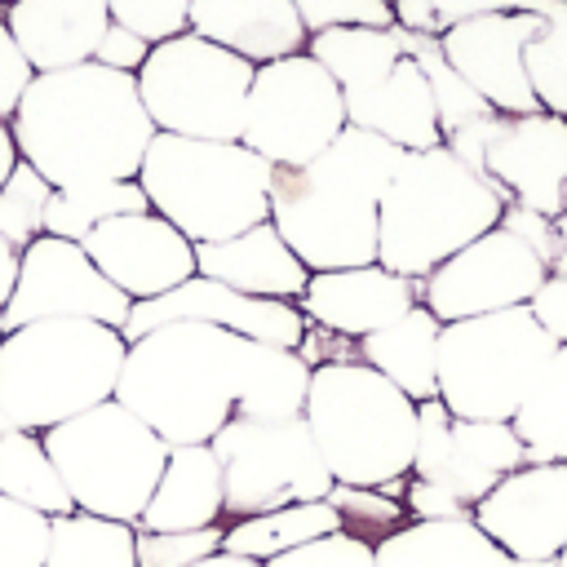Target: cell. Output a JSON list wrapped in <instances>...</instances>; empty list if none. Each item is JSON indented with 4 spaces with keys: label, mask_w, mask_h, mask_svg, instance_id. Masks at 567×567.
<instances>
[{
    "label": "cell",
    "mask_w": 567,
    "mask_h": 567,
    "mask_svg": "<svg viewBox=\"0 0 567 567\" xmlns=\"http://www.w3.org/2000/svg\"><path fill=\"white\" fill-rule=\"evenodd\" d=\"M9 128L18 159L31 164L53 190L137 177L155 137L137 75L106 71L97 62L40 71L22 93Z\"/></svg>",
    "instance_id": "1"
},
{
    "label": "cell",
    "mask_w": 567,
    "mask_h": 567,
    "mask_svg": "<svg viewBox=\"0 0 567 567\" xmlns=\"http://www.w3.org/2000/svg\"><path fill=\"white\" fill-rule=\"evenodd\" d=\"M408 151L350 128L310 164L270 173V226L310 275L377 261V213Z\"/></svg>",
    "instance_id": "2"
},
{
    "label": "cell",
    "mask_w": 567,
    "mask_h": 567,
    "mask_svg": "<svg viewBox=\"0 0 567 567\" xmlns=\"http://www.w3.org/2000/svg\"><path fill=\"white\" fill-rule=\"evenodd\" d=\"M248 337L213 323H164L128 341L115 403L168 447L213 443L235 421L248 372Z\"/></svg>",
    "instance_id": "3"
},
{
    "label": "cell",
    "mask_w": 567,
    "mask_h": 567,
    "mask_svg": "<svg viewBox=\"0 0 567 567\" xmlns=\"http://www.w3.org/2000/svg\"><path fill=\"white\" fill-rule=\"evenodd\" d=\"M509 199L447 146L408 151L377 213V261L412 284L478 235L496 230Z\"/></svg>",
    "instance_id": "4"
},
{
    "label": "cell",
    "mask_w": 567,
    "mask_h": 567,
    "mask_svg": "<svg viewBox=\"0 0 567 567\" xmlns=\"http://www.w3.org/2000/svg\"><path fill=\"white\" fill-rule=\"evenodd\" d=\"M128 341L93 319H40L0 337V412L13 430L44 434L106 399L124 368Z\"/></svg>",
    "instance_id": "5"
},
{
    "label": "cell",
    "mask_w": 567,
    "mask_h": 567,
    "mask_svg": "<svg viewBox=\"0 0 567 567\" xmlns=\"http://www.w3.org/2000/svg\"><path fill=\"white\" fill-rule=\"evenodd\" d=\"M306 425L341 487L390 492L412 474L416 403L359 359H332L310 372Z\"/></svg>",
    "instance_id": "6"
},
{
    "label": "cell",
    "mask_w": 567,
    "mask_h": 567,
    "mask_svg": "<svg viewBox=\"0 0 567 567\" xmlns=\"http://www.w3.org/2000/svg\"><path fill=\"white\" fill-rule=\"evenodd\" d=\"M270 164L244 142H195L155 133L137 186L190 244H217L270 221Z\"/></svg>",
    "instance_id": "7"
},
{
    "label": "cell",
    "mask_w": 567,
    "mask_h": 567,
    "mask_svg": "<svg viewBox=\"0 0 567 567\" xmlns=\"http://www.w3.org/2000/svg\"><path fill=\"white\" fill-rule=\"evenodd\" d=\"M40 443L80 514L128 527H137L168 461V443L115 399L44 430Z\"/></svg>",
    "instance_id": "8"
},
{
    "label": "cell",
    "mask_w": 567,
    "mask_h": 567,
    "mask_svg": "<svg viewBox=\"0 0 567 567\" xmlns=\"http://www.w3.org/2000/svg\"><path fill=\"white\" fill-rule=\"evenodd\" d=\"M558 346L527 306L439 328V403L456 421H514Z\"/></svg>",
    "instance_id": "9"
},
{
    "label": "cell",
    "mask_w": 567,
    "mask_h": 567,
    "mask_svg": "<svg viewBox=\"0 0 567 567\" xmlns=\"http://www.w3.org/2000/svg\"><path fill=\"white\" fill-rule=\"evenodd\" d=\"M252 71V62L182 31L173 40L151 44V58L137 71V93L155 133L195 142H239Z\"/></svg>",
    "instance_id": "10"
},
{
    "label": "cell",
    "mask_w": 567,
    "mask_h": 567,
    "mask_svg": "<svg viewBox=\"0 0 567 567\" xmlns=\"http://www.w3.org/2000/svg\"><path fill=\"white\" fill-rule=\"evenodd\" d=\"M346 102L337 80L310 58L292 53L252 71L244 146L270 168H301L346 133Z\"/></svg>",
    "instance_id": "11"
},
{
    "label": "cell",
    "mask_w": 567,
    "mask_h": 567,
    "mask_svg": "<svg viewBox=\"0 0 567 567\" xmlns=\"http://www.w3.org/2000/svg\"><path fill=\"white\" fill-rule=\"evenodd\" d=\"M221 461L226 483V514L252 518L284 505L328 501L332 474L319 461V447L310 439L306 416L297 421H230L208 443Z\"/></svg>",
    "instance_id": "12"
},
{
    "label": "cell",
    "mask_w": 567,
    "mask_h": 567,
    "mask_svg": "<svg viewBox=\"0 0 567 567\" xmlns=\"http://www.w3.org/2000/svg\"><path fill=\"white\" fill-rule=\"evenodd\" d=\"M545 279H549V266L514 230L496 226L421 279V306L439 323L478 319V315L527 306Z\"/></svg>",
    "instance_id": "13"
},
{
    "label": "cell",
    "mask_w": 567,
    "mask_h": 567,
    "mask_svg": "<svg viewBox=\"0 0 567 567\" xmlns=\"http://www.w3.org/2000/svg\"><path fill=\"white\" fill-rule=\"evenodd\" d=\"M527 465V447L509 421H456L439 399L416 403V456L412 478L447 487L474 509L505 474Z\"/></svg>",
    "instance_id": "14"
},
{
    "label": "cell",
    "mask_w": 567,
    "mask_h": 567,
    "mask_svg": "<svg viewBox=\"0 0 567 567\" xmlns=\"http://www.w3.org/2000/svg\"><path fill=\"white\" fill-rule=\"evenodd\" d=\"M128 310L133 301L115 284H106V275L80 244L40 235L22 248L18 288L4 306V332L40 319H93L106 328H124Z\"/></svg>",
    "instance_id": "15"
},
{
    "label": "cell",
    "mask_w": 567,
    "mask_h": 567,
    "mask_svg": "<svg viewBox=\"0 0 567 567\" xmlns=\"http://www.w3.org/2000/svg\"><path fill=\"white\" fill-rule=\"evenodd\" d=\"M545 27H549L545 13L487 9L452 22L439 35V53L461 75V84L474 97H483L496 115H536L540 102L532 93L523 53L536 35H545Z\"/></svg>",
    "instance_id": "16"
},
{
    "label": "cell",
    "mask_w": 567,
    "mask_h": 567,
    "mask_svg": "<svg viewBox=\"0 0 567 567\" xmlns=\"http://www.w3.org/2000/svg\"><path fill=\"white\" fill-rule=\"evenodd\" d=\"M164 323H213L235 337H248L261 346H284V350H301L306 328H310L306 315L297 310V301L244 297L204 275H190L186 284H177L173 292H164L155 301H133L128 323L120 332H124V341H137L142 332H155Z\"/></svg>",
    "instance_id": "17"
},
{
    "label": "cell",
    "mask_w": 567,
    "mask_h": 567,
    "mask_svg": "<svg viewBox=\"0 0 567 567\" xmlns=\"http://www.w3.org/2000/svg\"><path fill=\"white\" fill-rule=\"evenodd\" d=\"M470 518L514 563H554L567 549V461L505 474L470 509Z\"/></svg>",
    "instance_id": "18"
},
{
    "label": "cell",
    "mask_w": 567,
    "mask_h": 567,
    "mask_svg": "<svg viewBox=\"0 0 567 567\" xmlns=\"http://www.w3.org/2000/svg\"><path fill=\"white\" fill-rule=\"evenodd\" d=\"M483 177L518 208L558 217L567 208V115H496L483 146Z\"/></svg>",
    "instance_id": "19"
},
{
    "label": "cell",
    "mask_w": 567,
    "mask_h": 567,
    "mask_svg": "<svg viewBox=\"0 0 567 567\" xmlns=\"http://www.w3.org/2000/svg\"><path fill=\"white\" fill-rule=\"evenodd\" d=\"M80 248L128 301H155L195 275V244L159 213L111 217Z\"/></svg>",
    "instance_id": "20"
},
{
    "label": "cell",
    "mask_w": 567,
    "mask_h": 567,
    "mask_svg": "<svg viewBox=\"0 0 567 567\" xmlns=\"http://www.w3.org/2000/svg\"><path fill=\"white\" fill-rule=\"evenodd\" d=\"M412 306H421V284L385 270L381 261L372 266H350V270H319L310 275L297 310L306 315L310 328H323L346 341H363L394 319H403Z\"/></svg>",
    "instance_id": "21"
},
{
    "label": "cell",
    "mask_w": 567,
    "mask_h": 567,
    "mask_svg": "<svg viewBox=\"0 0 567 567\" xmlns=\"http://www.w3.org/2000/svg\"><path fill=\"white\" fill-rule=\"evenodd\" d=\"M341 102H346L350 128L377 133V137L394 142L399 151H434V146H443L439 102H434L430 75L412 58V49H403L399 62L346 84Z\"/></svg>",
    "instance_id": "22"
},
{
    "label": "cell",
    "mask_w": 567,
    "mask_h": 567,
    "mask_svg": "<svg viewBox=\"0 0 567 567\" xmlns=\"http://www.w3.org/2000/svg\"><path fill=\"white\" fill-rule=\"evenodd\" d=\"M186 31L252 66L306 53L310 44L292 0H195Z\"/></svg>",
    "instance_id": "23"
},
{
    "label": "cell",
    "mask_w": 567,
    "mask_h": 567,
    "mask_svg": "<svg viewBox=\"0 0 567 567\" xmlns=\"http://www.w3.org/2000/svg\"><path fill=\"white\" fill-rule=\"evenodd\" d=\"M195 275L226 284L244 297H266V301H301L310 270L301 257L279 239L270 221L217 239V244H195Z\"/></svg>",
    "instance_id": "24"
},
{
    "label": "cell",
    "mask_w": 567,
    "mask_h": 567,
    "mask_svg": "<svg viewBox=\"0 0 567 567\" xmlns=\"http://www.w3.org/2000/svg\"><path fill=\"white\" fill-rule=\"evenodd\" d=\"M4 27L40 75L93 62L97 40L111 27V9L106 0H13L4 9Z\"/></svg>",
    "instance_id": "25"
},
{
    "label": "cell",
    "mask_w": 567,
    "mask_h": 567,
    "mask_svg": "<svg viewBox=\"0 0 567 567\" xmlns=\"http://www.w3.org/2000/svg\"><path fill=\"white\" fill-rule=\"evenodd\" d=\"M226 518V483L221 461L208 443L168 447L164 474L137 518V532H199Z\"/></svg>",
    "instance_id": "26"
},
{
    "label": "cell",
    "mask_w": 567,
    "mask_h": 567,
    "mask_svg": "<svg viewBox=\"0 0 567 567\" xmlns=\"http://www.w3.org/2000/svg\"><path fill=\"white\" fill-rule=\"evenodd\" d=\"M377 567H518L474 518H412L377 540Z\"/></svg>",
    "instance_id": "27"
},
{
    "label": "cell",
    "mask_w": 567,
    "mask_h": 567,
    "mask_svg": "<svg viewBox=\"0 0 567 567\" xmlns=\"http://www.w3.org/2000/svg\"><path fill=\"white\" fill-rule=\"evenodd\" d=\"M439 328L443 323L425 306H412L390 328L354 341L359 346V363H368L372 372L394 381L412 403L439 399Z\"/></svg>",
    "instance_id": "28"
},
{
    "label": "cell",
    "mask_w": 567,
    "mask_h": 567,
    "mask_svg": "<svg viewBox=\"0 0 567 567\" xmlns=\"http://www.w3.org/2000/svg\"><path fill=\"white\" fill-rule=\"evenodd\" d=\"M310 363L297 350L284 346H248V372H244V394L235 403L239 421H297L306 416V394H310Z\"/></svg>",
    "instance_id": "29"
},
{
    "label": "cell",
    "mask_w": 567,
    "mask_h": 567,
    "mask_svg": "<svg viewBox=\"0 0 567 567\" xmlns=\"http://www.w3.org/2000/svg\"><path fill=\"white\" fill-rule=\"evenodd\" d=\"M328 532H346L341 514L328 501H306V505H284V509L230 523L226 536H221V549L257 558V563H270V558L288 554V549H297V545H310V540L328 536Z\"/></svg>",
    "instance_id": "30"
},
{
    "label": "cell",
    "mask_w": 567,
    "mask_h": 567,
    "mask_svg": "<svg viewBox=\"0 0 567 567\" xmlns=\"http://www.w3.org/2000/svg\"><path fill=\"white\" fill-rule=\"evenodd\" d=\"M44 567H137V527L97 514H58Z\"/></svg>",
    "instance_id": "31"
},
{
    "label": "cell",
    "mask_w": 567,
    "mask_h": 567,
    "mask_svg": "<svg viewBox=\"0 0 567 567\" xmlns=\"http://www.w3.org/2000/svg\"><path fill=\"white\" fill-rule=\"evenodd\" d=\"M509 425L527 447V465L567 461V346L549 354Z\"/></svg>",
    "instance_id": "32"
},
{
    "label": "cell",
    "mask_w": 567,
    "mask_h": 567,
    "mask_svg": "<svg viewBox=\"0 0 567 567\" xmlns=\"http://www.w3.org/2000/svg\"><path fill=\"white\" fill-rule=\"evenodd\" d=\"M0 496L27 505V509H40L49 518L58 514H71V496L40 443V434H27V430H9L0 434Z\"/></svg>",
    "instance_id": "33"
},
{
    "label": "cell",
    "mask_w": 567,
    "mask_h": 567,
    "mask_svg": "<svg viewBox=\"0 0 567 567\" xmlns=\"http://www.w3.org/2000/svg\"><path fill=\"white\" fill-rule=\"evenodd\" d=\"M124 213H151L137 177L97 182V186H80V190H53L49 208H44V235L84 244L97 226H106L111 217H124Z\"/></svg>",
    "instance_id": "34"
},
{
    "label": "cell",
    "mask_w": 567,
    "mask_h": 567,
    "mask_svg": "<svg viewBox=\"0 0 567 567\" xmlns=\"http://www.w3.org/2000/svg\"><path fill=\"white\" fill-rule=\"evenodd\" d=\"M49 195L53 186L18 159V168L9 173V182L0 186V239L13 244L18 252L44 235V208H49Z\"/></svg>",
    "instance_id": "35"
},
{
    "label": "cell",
    "mask_w": 567,
    "mask_h": 567,
    "mask_svg": "<svg viewBox=\"0 0 567 567\" xmlns=\"http://www.w3.org/2000/svg\"><path fill=\"white\" fill-rule=\"evenodd\" d=\"M523 66H527L540 111L567 115V27H545V35L527 44Z\"/></svg>",
    "instance_id": "36"
},
{
    "label": "cell",
    "mask_w": 567,
    "mask_h": 567,
    "mask_svg": "<svg viewBox=\"0 0 567 567\" xmlns=\"http://www.w3.org/2000/svg\"><path fill=\"white\" fill-rule=\"evenodd\" d=\"M53 518L0 496V567H44Z\"/></svg>",
    "instance_id": "37"
},
{
    "label": "cell",
    "mask_w": 567,
    "mask_h": 567,
    "mask_svg": "<svg viewBox=\"0 0 567 567\" xmlns=\"http://www.w3.org/2000/svg\"><path fill=\"white\" fill-rule=\"evenodd\" d=\"M221 523L199 532H137V567H195L221 549Z\"/></svg>",
    "instance_id": "38"
},
{
    "label": "cell",
    "mask_w": 567,
    "mask_h": 567,
    "mask_svg": "<svg viewBox=\"0 0 567 567\" xmlns=\"http://www.w3.org/2000/svg\"><path fill=\"white\" fill-rule=\"evenodd\" d=\"M328 505L341 514L346 532H354V536H363V532L390 536V532L403 527V509H408L403 501H390L385 492H372V487H341V483H332Z\"/></svg>",
    "instance_id": "39"
},
{
    "label": "cell",
    "mask_w": 567,
    "mask_h": 567,
    "mask_svg": "<svg viewBox=\"0 0 567 567\" xmlns=\"http://www.w3.org/2000/svg\"><path fill=\"white\" fill-rule=\"evenodd\" d=\"M261 567H377V540L354 532H328L310 545H297Z\"/></svg>",
    "instance_id": "40"
},
{
    "label": "cell",
    "mask_w": 567,
    "mask_h": 567,
    "mask_svg": "<svg viewBox=\"0 0 567 567\" xmlns=\"http://www.w3.org/2000/svg\"><path fill=\"white\" fill-rule=\"evenodd\" d=\"M190 4L195 0H106L111 22L137 31L146 44H159V40L182 35L186 22H190Z\"/></svg>",
    "instance_id": "41"
},
{
    "label": "cell",
    "mask_w": 567,
    "mask_h": 567,
    "mask_svg": "<svg viewBox=\"0 0 567 567\" xmlns=\"http://www.w3.org/2000/svg\"><path fill=\"white\" fill-rule=\"evenodd\" d=\"M292 4L310 35L337 27H394L390 0H292Z\"/></svg>",
    "instance_id": "42"
},
{
    "label": "cell",
    "mask_w": 567,
    "mask_h": 567,
    "mask_svg": "<svg viewBox=\"0 0 567 567\" xmlns=\"http://www.w3.org/2000/svg\"><path fill=\"white\" fill-rule=\"evenodd\" d=\"M31 80H35V66L22 58L18 40L9 35V27L0 18V120H13V111H18L22 93L31 89Z\"/></svg>",
    "instance_id": "43"
},
{
    "label": "cell",
    "mask_w": 567,
    "mask_h": 567,
    "mask_svg": "<svg viewBox=\"0 0 567 567\" xmlns=\"http://www.w3.org/2000/svg\"><path fill=\"white\" fill-rule=\"evenodd\" d=\"M527 310H532V319L540 323V332L554 346H567V270H554L536 288V297L527 301Z\"/></svg>",
    "instance_id": "44"
},
{
    "label": "cell",
    "mask_w": 567,
    "mask_h": 567,
    "mask_svg": "<svg viewBox=\"0 0 567 567\" xmlns=\"http://www.w3.org/2000/svg\"><path fill=\"white\" fill-rule=\"evenodd\" d=\"M146 58H151V44H146L137 31L120 27V22L106 27V35L97 40V53H93L97 66H106V71H124V75H137Z\"/></svg>",
    "instance_id": "45"
},
{
    "label": "cell",
    "mask_w": 567,
    "mask_h": 567,
    "mask_svg": "<svg viewBox=\"0 0 567 567\" xmlns=\"http://www.w3.org/2000/svg\"><path fill=\"white\" fill-rule=\"evenodd\" d=\"M403 505H408L412 518H470V509H465L447 487H439V483H421V478L408 483Z\"/></svg>",
    "instance_id": "46"
},
{
    "label": "cell",
    "mask_w": 567,
    "mask_h": 567,
    "mask_svg": "<svg viewBox=\"0 0 567 567\" xmlns=\"http://www.w3.org/2000/svg\"><path fill=\"white\" fill-rule=\"evenodd\" d=\"M18 266H22V252L0 239V315H4V306L13 297V288H18Z\"/></svg>",
    "instance_id": "47"
},
{
    "label": "cell",
    "mask_w": 567,
    "mask_h": 567,
    "mask_svg": "<svg viewBox=\"0 0 567 567\" xmlns=\"http://www.w3.org/2000/svg\"><path fill=\"white\" fill-rule=\"evenodd\" d=\"M18 168V146H13V128L9 120H0V186L9 182V173Z\"/></svg>",
    "instance_id": "48"
},
{
    "label": "cell",
    "mask_w": 567,
    "mask_h": 567,
    "mask_svg": "<svg viewBox=\"0 0 567 567\" xmlns=\"http://www.w3.org/2000/svg\"><path fill=\"white\" fill-rule=\"evenodd\" d=\"M195 567H261L257 558H244V554H230V549H217L208 558H199Z\"/></svg>",
    "instance_id": "49"
},
{
    "label": "cell",
    "mask_w": 567,
    "mask_h": 567,
    "mask_svg": "<svg viewBox=\"0 0 567 567\" xmlns=\"http://www.w3.org/2000/svg\"><path fill=\"white\" fill-rule=\"evenodd\" d=\"M554 235H558V248H563V257H567V208L554 217Z\"/></svg>",
    "instance_id": "50"
},
{
    "label": "cell",
    "mask_w": 567,
    "mask_h": 567,
    "mask_svg": "<svg viewBox=\"0 0 567 567\" xmlns=\"http://www.w3.org/2000/svg\"><path fill=\"white\" fill-rule=\"evenodd\" d=\"M9 430H13V421H9L4 412H0V434H9Z\"/></svg>",
    "instance_id": "51"
},
{
    "label": "cell",
    "mask_w": 567,
    "mask_h": 567,
    "mask_svg": "<svg viewBox=\"0 0 567 567\" xmlns=\"http://www.w3.org/2000/svg\"><path fill=\"white\" fill-rule=\"evenodd\" d=\"M518 567H558V558L554 563H518Z\"/></svg>",
    "instance_id": "52"
},
{
    "label": "cell",
    "mask_w": 567,
    "mask_h": 567,
    "mask_svg": "<svg viewBox=\"0 0 567 567\" xmlns=\"http://www.w3.org/2000/svg\"><path fill=\"white\" fill-rule=\"evenodd\" d=\"M558 567H567V549H563V554H558Z\"/></svg>",
    "instance_id": "53"
},
{
    "label": "cell",
    "mask_w": 567,
    "mask_h": 567,
    "mask_svg": "<svg viewBox=\"0 0 567 567\" xmlns=\"http://www.w3.org/2000/svg\"><path fill=\"white\" fill-rule=\"evenodd\" d=\"M0 337H4V315H0Z\"/></svg>",
    "instance_id": "54"
},
{
    "label": "cell",
    "mask_w": 567,
    "mask_h": 567,
    "mask_svg": "<svg viewBox=\"0 0 567 567\" xmlns=\"http://www.w3.org/2000/svg\"><path fill=\"white\" fill-rule=\"evenodd\" d=\"M9 4H13V0H0V9H9Z\"/></svg>",
    "instance_id": "55"
},
{
    "label": "cell",
    "mask_w": 567,
    "mask_h": 567,
    "mask_svg": "<svg viewBox=\"0 0 567 567\" xmlns=\"http://www.w3.org/2000/svg\"><path fill=\"white\" fill-rule=\"evenodd\" d=\"M563 199H567V186H563Z\"/></svg>",
    "instance_id": "56"
}]
</instances>
